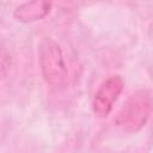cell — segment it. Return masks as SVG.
Segmentation results:
<instances>
[{
  "mask_svg": "<svg viewBox=\"0 0 153 153\" xmlns=\"http://www.w3.org/2000/svg\"><path fill=\"white\" fill-rule=\"evenodd\" d=\"M41 73L44 81L53 87H62L68 81V68L61 47L53 38H44L38 49Z\"/></svg>",
  "mask_w": 153,
  "mask_h": 153,
  "instance_id": "1",
  "label": "cell"
},
{
  "mask_svg": "<svg viewBox=\"0 0 153 153\" xmlns=\"http://www.w3.org/2000/svg\"><path fill=\"white\" fill-rule=\"evenodd\" d=\"M153 110L151 94L146 90L134 92L121 108L116 117V124L123 131L137 133L147 123Z\"/></svg>",
  "mask_w": 153,
  "mask_h": 153,
  "instance_id": "2",
  "label": "cell"
},
{
  "mask_svg": "<svg viewBox=\"0 0 153 153\" xmlns=\"http://www.w3.org/2000/svg\"><path fill=\"white\" fill-rule=\"evenodd\" d=\"M124 87L123 79L121 75H111L105 79L92 100V111L99 118H105L112 111L115 103L121 96Z\"/></svg>",
  "mask_w": 153,
  "mask_h": 153,
  "instance_id": "3",
  "label": "cell"
},
{
  "mask_svg": "<svg viewBox=\"0 0 153 153\" xmlns=\"http://www.w3.org/2000/svg\"><path fill=\"white\" fill-rule=\"evenodd\" d=\"M53 7V0H30L19 5L14 12L13 18L24 24L35 23L45 18Z\"/></svg>",
  "mask_w": 153,
  "mask_h": 153,
  "instance_id": "4",
  "label": "cell"
}]
</instances>
